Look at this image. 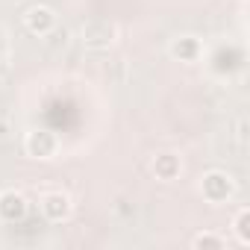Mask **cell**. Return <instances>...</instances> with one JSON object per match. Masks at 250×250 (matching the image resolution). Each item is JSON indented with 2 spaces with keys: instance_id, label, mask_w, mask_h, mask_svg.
I'll list each match as a JSON object with an SVG mask.
<instances>
[{
  "instance_id": "6da1fadb",
  "label": "cell",
  "mask_w": 250,
  "mask_h": 250,
  "mask_svg": "<svg viewBox=\"0 0 250 250\" xmlns=\"http://www.w3.org/2000/svg\"><path fill=\"white\" fill-rule=\"evenodd\" d=\"M83 36H85L88 44H109L112 42V27L103 24V21H91V24L83 27Z\"/></svg>"
}]
</instances>
